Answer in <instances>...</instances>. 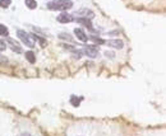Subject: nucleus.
I'll list each match as a JSON object with an SVG mask.
<instances>
[{
	"label": "nucleus",
	"mask_w": 166,
	"mask_h": 136,
	"mask_svg": "<svg viewBox=\"0 0 166 136\" xmlns=\"http://www.w3.org/2000/svg\"><path fill=\"white\" fill-rule=\"evenodd\" d=\"M58 22L59 23H63V24H65V23H70V22H74V18L70 15V14L68 13H63L60 14V15L58 17Z\"/></svg>",
	"instance_id": "obj_6"
},
{
	"label": "nucleus",
	"mask_w": 166,
	"mask_h": 136,
	"mask_svg": "<svg viewBox=\"0 0 166 136\" xmlns=\"http://www.w3.org/2000/svg\"><path fill=\"white\" fill-rule=\"evenodd\" d=\"M74 22H78V23H82V24L84 27H87L89 31H92V32H96L93 29V27H92V22L88 19V18H77V19H74Z\"/></svg>",
	"instance_id": "obj_7"
},
{
	"label": "nucleus",
	"mask_w": 166,
	"mask_h": 136,
	"mask_svg": "<svg viewBox=\"0 0 166 136\" xmlns=\"http://www.w3.org/2000/svg\"><path fill=\"white\" fill-rule=\"evenodd\" d=\"M26 59H27V61H30L31 64H33L36 61L35 52H33V51H27V52H26Z\"/></svg>",
	"instance_id": "obj_11"
},
{
	"label": "nucleus",
	"mask_w": 166,
	"mask_h": 136,
	"mask_svg": "<svg viewBox=\"0 0 166 136\" xmlns=\"http://www.w3.org/2000/svg\"><path fill=\"white\" fill-rule=\"evenodd\" d=\"M83 54L88 56V57L95 59V57H97V55H98V50H97V47H95V46H87V47H84Z\"/></svg>",
	"instance_id": "obj_4"
},
{
	"label": "nucleus",
	"mask_w": 166,
	"mask_h": 136,
	"mask_svg": "<svg viewBox=\"0 0 166 136\" xmlns=\"http://www.w3.org/2000/svg\"><path fill=\"white\" fill-rule=\"evenodd\" d=\"M12 4V0H0V7L1 8H8Z\"/></svg>",
	"instance_id": "obj_16"
},
{
	"label": "nucleus",
	"mask_w": 166,
	"mask_h": 136,
	"mask_svg": "<svg viewBox=\"0 0 166 136\" xmlns=\"http://www.w3.org/2000/svg\"><path fill=\"white\" fill-rule=\"evenodd\" d=\"M32 40H36V41H39V43L41 45V47H46V45H47V42L45 38H42V37L40 36H36V35H32Z\"/></svg>",
	"instance_id": "obj_10"
},
{
	"label": "nucleus",
	"mask_w": 166,
	"mask_h": 136,
	"mask_svg": "<svg viewBox=\"0 0 166 136\" xmlns=\"http://www.w3.org/2000/svg\"><path fill=\"white\" fill-rule=\"evenodd\" d=\"M25 4L27 8L30 9H36L37 8V1L36 0H25Z\"/></svg>",
	"instance_id": "obj_12"
},
{
	"label": "nucleus",
	"mask_w": 166,
	"mask_h": 136,
	"mask_svg": "<svg viewBox=\"0 0 166 136\" xmlns=\"http://www.w3.org/2000/svg\"><path fill=\"white\" fill-rule=\"evenodd\" d=\"M4 42H5V45H8L9 47H10L14 52H17V54H22V47L19 46V43H18L17 41H14L12 38H7V40H4Z\"/></svg>",
	"instance_id": "obj_3"
},
{
	"label": "nucleus",
	"mask_w": 166,
	"mask_h": 136,
	"mask_svg": "<svg viewBox=\"0 0 166 136\" xmlns=\"http://www.w3.org/2000/svg\"><path fill=\"white\" fill-rule=\"evenodd\" d=\"M63 47L65 49V50H68V51H70V52H73L75 56H78V57H80L82 56V52H79V51L77 50V49H74L73 46H68V45H63Z\"/></svg>",
	"instance_id": "obj_9"
},
{
	"label": "nucleus",
	"mask_w": 166,
	"mask_h": 136,
	"mask_svg": "<svg viewBox=\"0 0 166 136\" xmlns=\"http://www.w3.org/2000/svg\"><path fill=\"white\" fill-rule=\"evenodd\" d=\"M74 35L78 38V41H80V42H87L88 41L87 35L84 33V31L80 29V28H75V29H74Z\"/></svg>",
	"instance_id": "obj_5"
},
{
	"label": "nucleus",
	"mask_w": 166,
	"mask_h": 136,
	"mask_svg": "<svg viewBox=\"0 0 166 136\" xmlns=\"http://www.w3.org/2000/svg\"><path fill=\"white\" fill-rule=\"evenodd\" d=\"M105 56H107V57H114L115 55H114L112 52H109V51H106V52H105Z\"/></svg>",
	"instance_id": "obj_18"
},
{
	"label": "nucleus",
	"mask_w": 166,
	"mask_h": 136,
	"mask_svg": "<svg viewBox=\"0 0 166 136\" xmlns=\"http://www.w3.org/2000/svg\"><path fill=\"white\" fill-rule=\"evenodd\" d=\"M8 35H9L8 28H7L5 26L0 24V36H5V37H8Z\"/></svg>",
	"instance_id": "obj_15"
},
{
	"label": "nucleus",
	"mask_w": 166,
	"mask_h": 136,
	"mask_svg": "<svg viewBox=\"0 0 166 136\" xmlns=\"http://www.w3.org/2000/svg\"><path fill=\"white\" fill-rule=\"evenodd\" d=\"M92 41L95 42V43H98V45H103V43H105V41L101 40V38H98V37H92Z\"/></svg>",
	"instance_id": "obj_17"
},
{
	"label": "nucleus",
	"mask_w": 166,
	"mask_h": 136,
	"mask_svg": "<svg viewBox=\"0 0 166 136\" xmlns=\"http://www.w3.org/2000/svg\"><path fill=\"white\" fill-rule=\"evenodd\" d=\"M22 136H32V135L28 134V132H26V134H22Z\"/></svg>",
	"instance_id": "obj_19"
},
{
	"label": "nucleus",
	"mask_w": 166,
	"mask_h": 136,
	"mask_svg": "<svg viewBox=\"0 0 166 136\" xmlns=\"http://www.w3.org/2000/svg\"><path fill=\"white\" fill-rule=\"evenodd\" d=\"M17 37L19 38L23 43H25L27 47L32 49L33 46H35V41L32 40V37L27 33L26 31H22V29H17Z\"/></svg>",
	"instance_id": "obj_2"
},
{
	"label": "nucleus",
	"mask_w": 166,
	"mask_h": 136,
	"mask_svg": "<svg viewBox=\"0 0 166 136\" xmlns=\"http://www.w3.org/2000/svg\"><path fill=\"white\" fill-rule=\"evenodd\" d=\"M105 43L107 46H110V47H114V49H123V46H124V43H123V41L121 40H111V41H109V42H105Z\"/></svg>",
	"instance_id": "obj_8"
},
{
	"label": "nucleus",
	"mask_w": 166,
	"mask_h": 136,
	"mask_svg": "<svg viewBox=\"0 0 166 136\" xmlns=\"http://www.w3.org/2000/svg\"><path fill=\"white\" fill-rule=\"evenodd\" d=\"M59 38H61V40H66L68 42H74V40H73V37L70 36L69 33H60L59 36Z\"/></svg>",
	"instance_id": "obj_14"
},
{
	"label": "nucleus",
	"mask_w": 166,
	"mask_h": 136,
	"mask_svg": "<svg viewBox=\"0 0 166 136\" xmlns=\"http://www.w3.org/2000/svg\"><path fill=\"white\" fill-rule=\"evenodd\" d=\"M46 7L49 10H68L73 7V3L70 0H53Z\"/></svg>",
	"instance_id": "obj_1"
},
{
	"label": "nucleus",
	"mask_w": 166,
	"mask_h": 136,
	"mask_svg": "<svg viewBox=\"0 0 166 136\" xmlns=\"http://www.w3.org/2000/svg\"><path fill=\"white\" fill-rule=\"evenodd\" d=\"M80 101H82V98H78L75 96H73L72 98H70V103H72L73 107H78L80 104Z\"/></svg>",
	"instance_id": "obj_13"
}]
</instances>
